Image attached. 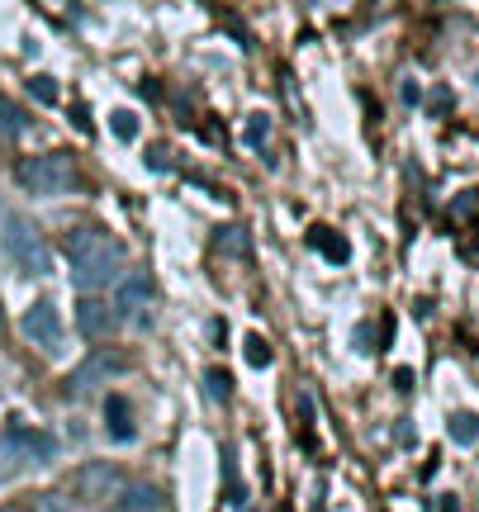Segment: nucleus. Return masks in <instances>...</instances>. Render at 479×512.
<instances>
[{
  "mask_svg": "<svg viewBox=\"0 0 479 512\" xmlns=\"http://www.w3.org/2000/svg\"><path fill=\"white\" fill-rule=\"evenodd\" d=\"M62 252H67L72 280L81 290H100V285H110V275L124 271V247L95 223H81L72 233H62Z\"/></svg>",
  "mask_w": 479,
  "mask_h": 512,
  "instance_id": "1",
  "label": "nucleus"
},
{
  "mask_svg": "<svg viewBox=\"0 0 479 512\" xmlns=\"http://www.w3.org/2000/svg\"><path fill=\"white\" fill-rule=\"evenodd\" d=\"M0 247L24 275H48V266H53V252H48L43 233L24 214H10V209H0Z\"/></svg>",
  "mask_w": 479,
  "mask_h": 512,
  "instance_id": "2",
  "label": "nucleus"
},
{
  "mask_svg": "<svg viewBox=\"0 0 479 512\" xmlns=\"http://www.w3.org/2000/svg\"><path fill=\"white\" fill-rule=\"evenodd\" d=\"M15 181L29 195H67V190H76V166L62 152H38V157H24L15 166Z\"/></svg>",
  "mask_w": 479,
  "mask_h": 512,
  "instance_id": "3",
  "label": "nucleus"
},
{
  "mask_svg": "<svg viewBox=\"0 0 479 512\" xmlns=\"http://www.w3.org/2000/svg\"><path fill=\"white\" fill-rule=\"evenodd\" d=\"M124 484H129V475L114 460H86L72 479V498H81V503H110V498H119Z\"/></svg>",
  "mask_w": 479,
  "mask_h": 512,
  "instance_id": "4",
  "label": "nucleus"
},
{
  "mask_svg": "<svg viewBox=\"0 0 479 512\" xmlns=\"http://www.w3.org/2000/svg\"><path fill=\"white\" fill-rule=\"evenodd\" d=\"M124 366H129V361H124L119 351H91V356L67 375V394H72V399H86V394H95V389H105L110 380H119Z\"/></svg>",
  "mask_w": 479,
  "mask_h": 512,
  "instance_id": "5",
  "label": "nucleus"
},
{
  "mask_svg": "<svg viewBox=\"0 0 479 512\" xmlns=\"http://www.w3.org/2000/svg\"><path fill=\"white\" fill-rule=\"evenodd\" d=\"M19 332H24L29 347L57 356V351H62V313H57L53 299H34V304L24 309V318H19Z\"/></svg>",
  "mask_w": 479,
  "mask_h": 512,
  "instance_id": "6",
  "label": "nucleus"
},
{
  "mask_svg": "<svg viewBox=\"0 0 479 512\" xmlns=\"http://www.w3.org/2000/svg\"><path fill=\"white\" fill-rule=\"evenodd\" d=\"M152 280L143 271H133V275H124V280H119V290H114V313H119V318H133V323H138V328H148L152 323Z\"/></svg>",
  "mask_w": 479,
  "mask_h": 512,
  "instance_id": "7",
  "label": "nucleus"
},
{
  "mask_svg": "<svg viewBox=\"0 0 479 512\" xmlns=\"http://www.w3.org/2000/svg\"><path fill=\"white\" fill-rule=\"evenodd\" d=\"M114 323H119V313H114L110 299H100V294H81L76 299V328H81V337H110Z\"/></svg>",
  "mask_w": 479,
  "mask_h": 512,
  "instance_id": "8",
  "label": "nucleus"
},
{
  "mask_svg": "<svg viewBox=\"0 0 479 512\" xmlns=\"http://www.w3.org/2000/svg\"><path fill=\"white\" fill-rule=\"evenodd\" d=\"M309 247H318V252H323V261H332V266H347V261H351L347 238H342L337 228H328V223H314V228H309Z\"/></svg>",
  "mask_w": 479,
  "mask_h": 512,
  "instance_id": "9",
  "label": "nucleus"
},
{
  "mask_svg": "<svg viewBox=\"0 0 479 512\" xmlns=\"http://www.w3.org/2000/svg\"><path fill=\"white\" fill-rule=\"evenodd\" d=\"M10 441L19 446V456H29V460H53L57 456V446L48 432H24L19 422H10Z\"/></svg>",
  "mask_w": 479,
  "mask_h": 512,
  "instance_id": "10",
  "label": "nucleus"
},
{
  "mask_svg": "<svg viewBox=\"0 0 479 512\" xmlns=\"http://www.w3.org/2000/svg\"><path fill=\"white\" fill-rule=\"evenodd\" d=\"M119 498H124V508H129V512H157L166 503L157 484H124V489H119Z\"/></svg>",
  "mask_w": 479,
  "mask_h": 512,
  "instance_id": "11",
  "label": "nucleus"
},
{
  "mask_svg": "<svg viewBox=\"0 0 479 512\" xmlns=\"http://www.w3.org/2000/svg\"><path fill=\"white\" fill-rule=\"evenodd\" d=\"M105 427L114 441H133V408L129 399H105Z\"/></svg>",
  "mask_w": 479,
  "mask_h": 512,
  "instance_id": "12",
  "label": "nucleus"
},
{
  "mask_svg": "<svg viewBox=\"0 0 479 512\" xmlns=\"http://www.w3.org/2000/svg\"><path fill=\"white\" fill-rule=\"evenodd\" d=\"M214 252L242 261V256H247V228H242V223H223L219 233H214Z\"/></svg>",
  "mask_w": 479,
  "mask_h": 512,
  "instance_id": "13",
  "label": "nucleus"
},
{
  "mask_svg": "<svg viewBox=\"0 0 479 512\" xmlns=\"http://www.w3.org/2000/svg\"><path fill=\"white\" fill-rule=\"evenodd\" d=\"M446 432H451V441H456V446H475V441H479V413H470V408L451 413V418H446Z\"/></svg>",
  "mask_w": 479,
  "mask_h": 512,
  "instance_id": "14",
  "label": "nucleus"
},
{
  "mask_svg": "<svg viewBox=\"0 0 479 512\" xmlns=\"http://www.w3.org/2000/svg\"><path fill=\"white\" fill-rule=\"evenodd\" d=\"M19 133H29V114L0 95V138H19Z\"/></svg>",
  "mask_w": 479,
  "mask_h": 512,
  "instance_id": "15",
  "label": "nucleus"
},
{
  "mask_svg": "<svg viewBox=\"0 0 479 512\" xmlns=\"http://www.w3.org/2000/svg\"><path fill=\"white\" fill-rule=\"evenodd\" d=\"M242 138H247V147H266V138H271V119L266 114H247V124H242Z\"/></svg>",
  "mask_w": 479,
  "mask_h": 512,
  "instance_id": "16",
  "label": "nucleus"
},
{
  "mask_svg": "<svg viewBox=\"0 0 479 512\" xmlns=\"http://www.w3.org/2000/svg\"><path fill=\"white\" fill-rule=\"evenodd\" d=\"M242 356H247V366H271V342L261 337V332H252L247 342H242Z\"/></svg>",
  "mask_w": 479,
  "mask_h": 512,
  "instance_id": "17",
  "label": "nucleus"
},
{
  "mask_svg": "<svg viewBox=\"0 0 479 512\" xmlns=\"http://www.w3.org/2000/svg\"><path fill=\"white\" fill-rule=\"evenodd\" d=\"M110 128H114V138H119V143H133V138H138V114L133 110H114L110 114Z\"/></svg>",
  "mask_w": 479,
  "mask_h": 512,
  "instance_id": "18",
  "label": "nucleus"
},
{
  "mask_svg": "<svg viewBox=\"0 0 479 512\" xmlns=\"http://www.w3.org/2000/svg\"><path fill=\"white\" fill-rule=\"evenodd\" d=\"M204 389H209V399H214V403H223L228 394H233V380H228V370H219V366L204 370Z\"/></svg>",
  "mask_w": 479,
  "mask_h": 512,
  "instance_id": "19",
  "label": "nucleus"
},
{
  "mask_svg": "<svg viewBox=\"0 0 479 512\" xmlns=\"http://www.w3.org/2000/svg\"><path fill=\"white\" fill-rule=\"evenodd\" d=\"M76 498L72 494H57V489H43V494L34 498V512H72Z\"/></svg>",
  "mask_w": 479,
  "mask_h": 512,
  "instance_id": "20",
  "label": "nucleus"
},
{
  "mask_svg": "<svg viewBox=\"0 0 479 512\" xmlns=\"http://www.w3.org/2000/svg\"><path fill=\"white\" fill-rule=\"evenodd\" d=\"M29 95L43 100V105H57V100H62V91H57L53 76H29Z\"/></svg>",
  "mask_w": 479,
  "mask_h": 512,
  "instance_id": "21",
  "label": "nucleus"
},
{
  "mask_svg": "<svg viewBox=\"0 0 479 512\" xmlns=\"http://www.w3.org/2000/svg\"><path fill=\"white\" fill-rule=\"evenodd\" d=\"M148 166H152V171H166V166H171V152H166L162 143H152L148 147Z\"/></svg>",
  "mask_w": 479,
  "mask_h": 512,
  "instance_id": "22",
  "label": "nucleus"
},
{
  "mask_svg": "<svg viewBox=\"0 0 479 512\" xmlns=\"http://www.w3.org/2000/svg\"><path fill=\"white\" fill-rule=\"evenodd\" d=\"M72 124L81 128V133H91V114H86V105H72Z\"/></svg>",
  "mask_w": 479,
  "mask_h": 512,
  "instance_id": "23",
  "label": "nucleus"
},
{
  "mask_svg": "<svg viewBox=\"0 0 479 512\" xmlns=\"http://www.w3.org/2000/svg\"><path fill=\"white\" fill-rule=\"evenodd\" d=\"M437 512H461V498H456V494H442V498H437Z\"/></svg>",
  "mask_w": 479,
  "mask_h": 512,
  "instance_id": "24",
  "label": "nucleus"
},
{
  "mask_svg": "<svg viewBox=\"0 0 479 512\" xmlns=\"http://www.w3.org/2000/svg\"><path fill=\"white\" fill-rule=\"evenodd\" d=\"M404 100H408V105H418V100H423V91H418L413 81H404Z\"/></svg>",
  "mask_w": 479,
  "mask_h": 512,
  "instance_id": "25",
  "label": "nucleus"
},
{
  "mask_svg": "<svg viewBox=\"0 0 479 512\" xmlns=\"http://www.w3.org/2000/svg\"><path fill=\"white\" fill-rule=\"evenodd\" d=\"M0 342H5V309H0Z\"/></svg>",
  "mask_w": 479,
  "mask_h": 512,
  "instance_id": "26",
  "label": "nucleus"
}]
</instances>
